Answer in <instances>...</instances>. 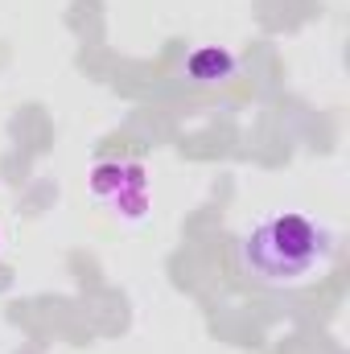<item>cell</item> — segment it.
<instances>
[{"label":"cell","instance_id":"1","mask_svg":"<svg viewBox=\"0 0 350 354\" xmlns=\"http://www.w3.org/2000/svg\"><path fill=\"white\" fill-rule=\"evenodd\" d=\"M330 231L305 214H272L260 227L248 231L239 260L248 268V276L268 288H288V284H305L313 272L330 264Z\"/></svg>","mask_w":350,"mask_h":354},{"label":"cell","instance_id":"2","mask_svg":"<svg viewBox=\"0 0 350 354\" xmlns=\"http://www.w3.org/2000/svg\"><path fill=\"white\" fill-rule=\"evenodd\" d=\"M185 75L194 83H223L235 75V58L219 46H198L190 58H185Z\"/></svg>","mask_w":350,"mask_h":354}]
</instances>
